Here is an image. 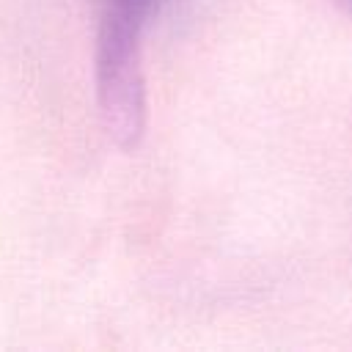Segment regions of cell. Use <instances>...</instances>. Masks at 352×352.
I'll return each instance as SVG.
<instances>
[{
	"mask_svg": "<svg viewBox=\"0 0 352 352\" xmlns=\"http://www.w3.org/2000/svg\"><path fill=\"white\" fill-rule=\"evenodd\" d=\"M160 3L162 0H104L102 3V19L99 22L143 36L146 22L160 8Z\"/></svg>",
	"mask_w": 352,
	"mask_h": 352,
	"instance_id": "6da1fadb",
	"label": "cell"
},
{
	"mask_svg": "<svg viewBox=\"0 0 352 352\" xmlns=\"http://www.w3.org/2000/svg\"><path fill=\"white\" fill-rule=\"evenodd\" d=\"M338 3H341V6H344L349 14H352V0H338Z\"/></svg>",
	"mask_w": 352,
	"mask_h": 352,
	"instance_id": "7a4b0ae2",
	"label": "cell"
}]
</instances>
